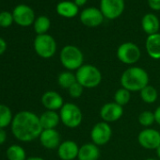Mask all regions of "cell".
Listing matches in <instances>:
<instances>
[{"label":"cell","instance_id":"30","mask_svg":"<svg viewBox=\"0 0 160 160\" xmlns=\"http://www.w3.org/2000/svg\"><path fill=\"white\" fill-rule=\"evenodd\" d=\"M12 21H13V16L11 12H0V27L8 28L12 25Z\"/></svg>","mask_w":160,"mask_h":160},{"label":"cell","instance_id":"21","mask_svg":"<svg viewBox=\"0 0 160 160\" xmlns=\"http://www.w3.org/2000/svg\"><path fill=\"white\" fill-rule=\"evenodd\" d=\"M57 12L66 18H72L78 13V7L74 2L62 1L57 6Z\"/></svg>","mask_w":160,"mask_h":160},{"label":"cell","instance_id":"3","mask_svg":"<svg viewBox=\"0 0 160 160\" xmlns=\"http://www.w3.org/2000/svg\"><path fill=\"white\" fill-rule=\"evenodd\" d=\"M76 81L84 89H94L102 82V72L94 65L83 64L76 72Z\"/></svg>","mask_w":160,"mask_h":160},{"label":"cell","instance_id":"38","mask_svg":"<svg viewBox=\"0 0 160 160\" xmlns=\"http://www.w3.org/2000/svg\"><path fill=\"white\" fill-rule=\"evenodd\" d=\"M145 160H157V159H155V158H151V157H149V158H147V159H145Z\"/></svg>","mask_w":160,"mask_h":160},{"label":"cell","instance_id":"15","mask_svg":"<svg viewBox=\"0 0 160 160\" xmlns=\"http://www.w3.org/2000/svg\"><path fill=\"white\" fill-rule=\"evenodd\" d=\"M40 141L42 145L49 150L58 149L61 143V138L59 133L56 129H44L40 136Z\"/></svg>","mask_w":160,"mask_h":160},{"label":"cell","instance_id":"23","mask_svg":"<svg viewBox=\"0 0 160 160\" xmlns=\"http://www.w3.org/2000/svg\"><path fill=\"white\" fill-rule=\"evenodd\" d=\"M139 95L141 100L146 104H153L158 99L157 90L151 85H148L144 89H142L139 92Z\"/></svg>","mask_w":160,"mask_h":160},{"label":"cell","instance_id":"4","mask_svg":"<svg viewBox=\"0 0 160 160\" xmlns=\"http://www.w3.org/2000/svg\"><path fill=\"white\" fill-rule=\"evenodd\" d=\"M59 59L62 66L67 69V71H77L83 65L84 55L78 47L66 45L60 51Z\"/></svg>","mask_w":160,"mask_h":160},{"label":"cell","instance_id":"1","mask_svg":"<svg viewBox=\"0 0 160 160\" xmlns=\"http://www.w3.org/2000/svg\"><path fill=\"white\" fill-rule=\"evenodd\" d=\"M42 130L40 117L31 111H21L13 117L12 131L14 137L20 141L28 142L40 138Z\"/></svg>","mask_w":160,"mask_h":160},{"label":"cell","instance_id":"37","mask_svg":"<svg viewBox=\"0 0 160 160\" xmlns=\"http://www.w3.org/2000/svg\"><path fill=\"white\" fill-rule=\"evenodd\" d=\"M155 152H156V156H157V158L160 160V146L155 150Z\"/></svg>","mask_w":160,"mask_h":160},{"label":"cell","instance_id":"2","mask_svg":"<svg viewBox=\"0 0 160 160\" xmlns=\"http://www.w3.org/2000/svg\"><path fill=\"white\" fill-rule=\"evenodd\" d=\"M150 77L148 72L141 67L132 66L126 69L121 75V86L130 92H140L149 85Z\"/></svg>","mask_w":160,"mask_h":160},{"label":"cell","instance_id":"36","mask_svg":"<svg viewBox=\"0 0 160 160\" xmlns=\"http://www.w3.org/2000/svg\"><path fill=\"white\" fill-rule=\"evenodd\" d=\"M27 160H44L42 157H39V156H32V157H28Z\"/></svg>","mask_w":160,"mask_h":160},{"label":"cell","instance_id":"35","mask_svg":"<svg viewBox=\"0 0 160 160\" xmlns=\"http://www.w3.org/2000/svg\"><path fill=\"white\" fill-rule=\"evenodd\" d=\"M74 3L77 7H82L87 3V0H74Z\"/></svg>","mask_w":160,"mask_h":160},{"label":"cell","instance_id":"32","mask_svg":"<svg viewBox=\"0 0 160 160\" xmlns=\"http://www.w3.org/2000/svg\"><path fill=\"white\" fill-rule=\"evenodd\" d=\"M7 139V134L4 128H0V145H2Z\"/></svg>","mask_w":160,"mask_h":160},{"label":"cell","instance_id":"8","mask_svg":"<svg viewBox=\"0 0 160 160\" xmlns=\"http://www.w3.org/2000/svg\"><path fill=\"white\" fill-rule=\"evenodd\" d=\"M112 137V128L109 123L106 122H99L93 125L91 130L92 142L98 147L104 146L109 142Z\"/></svg>","mask_w":160,"mask_h":160},{"label":"cell","instance_id":"33","mask_svg":"<svg viewBox=\"0 0 160 160\" xmlns=\"http://www.w3.org/2000/svg\"><path fill=\"white\" fill-rule=\"evenodd\" d=\"M7 49V43L6 42L2 39V38H0V55H2Z\"/></svg>","mask_w":160,"mask_h":160},{"label":"cell","instance_id":"25","mask_svg":"<svg viewBox=\"0 0 160 160\" xmlns=\"http://www.w3.org/2000/svg\"><path fill=\"white\" fill-rule=\"evenodd\" d=\"M12 113L9 107L0 105V128H5L12 122Z\"/></svg>","mask_w":160,"mask_h":160},{"label":"cell","instance_id":"24","mask_svg":"<svg viewBox=\"0 0 160 160\" xmlns=\"http://www.w3.org/2000/svg\"><path fill=\"white\" fill-rule=\"evenodd\" d=\"M7 157L9 160H27L26 151L19 145H12L7 150Z\"/></svg>","mask_w":160,"mask_h":160},{"label":"cell","instance_id":"7","mask_svg":"<svg viewBox=\"0 0 160 160\" xmlns=\"http://www.w3.org/2000/svg\"><path fill=\"white\" fill-rule=\"evenodd\" d=\"M141 56L139 47L134 42H123L117 49L118 59L126 65H133L137 63Z\"/></svg>","mask_w":160,"mask_h":160},{"label":"cell","instance_id":"18","mask_svg":"<svg viewBox=\"0 0 160 160\" xmlns=\"http://www.w3.org/2000/svg\"><path fill=\"white\" fill-rule=\"evenodd\" d=\"M145 47L150 58L160 59V33L149 35L145 42Z\"/></svg>","mask_w":160,"mask_h":160},{"label":"cell","instance_id":"26","mask_svg":"<svg viewBox=\"0 0 160 160\" xmlns=\"http://www.w3.org/2000/svg\"><path fill=\"white\" fill-rule=\"evenodd\" d=\"M131 99V92L126 89L121 87L114 93V102L122 107L126 106Z\"/></svg>","mask_w":160,"mask_h":160},{"label":"cell","instance_id":"13","mask_svg":"<svg viewBox=\"0 0 160 160\" xmlns=\"http://www.w3.org/2000/svg\"><path fill=\"white\" fill-rule=\"evenodd\" d=\"M13 20L22 27L30 26L35 19L34 12L27 5H18L12 13Z\"/></svg>","mask_w":160,"mask_h":160},{"label":"cell","instance_id":"19","mask_svg":"<svg viewBox=\"0 0 160 160\" xmlns=\"http://www.w3.org/2000/svg\"><path fill=\"white\" fill-rule=\"evenodd\" d=\"M40 122L42 129H55L60 122L59 113L53 110H46L40 116Z\"/></svg>","mask_w":160,"mask_h":160},{"label":"cell","instance_id":"20","mask_svg":"<svg viewBox=\"0 0 160 160\" xmlns=\"http://www.w3.org/2000/svg\"><path fill=\"white\" fill-rule=\"evenodd\" d=\"M141 26L145 33H147L148 35H152L158 33L160 23L157 16H155L152 13H148L143 16Z\"/></svg>","mask_w":160,"mask_h":160},{"label":"cell","instance_id":"22","mask_svg":"<svg viewBox=\"0 0 160 160\" xmlns=\"http://www.w3.org/2000/svg\"><path fill=\"white\" fill-rule=\"evenodd\" d=\"M76 82L75 73L72 72L71 71H64L61 72L58 76V84L60 88L68 90L71 86H72Z\"/></svg>","mask_w":160,"mask_h":160},{"label":"cell","instance_id":"9","mask_svg":"<svg viewBox=\"0 0 160 160\" xmlns=\"http://www.w3.org/2000/svg\"><path fill=\"white\" fill-rule=\"evenodd\" d=\"M138 144L147 150H156L160 146V132L153 128H144L138 133Z\"/></svg>","mask_w":160,"mask_h":160},{"label":"cell","instance_id":"17","mask_svg":"<svg viewBox=\"0 0 160 160\" xmlns=\"http://www.w3.org/2000/svg\"><path fill=\"white\" fill-rule=\"evenodd\" d=\"M100 157V149L92 142H88L79 147L78 160H98Z\"/></svg>","mask_w":160,"mask_h":160},{"label":"cell","instance_id":"34","mask_svg":"<svg viewBox=\"0 0 160 160\" xmlns=\"http://www.w3.org/2000/svg\"><path fill=\"white\" fill-rule=\"evenodd\" d=\"M154 113V118H155V122L160 125V106L158 108H156V109L153 111Z\"/></svg>","mask_w":160,"mask_h":160},{"label":"cell","instance_id":"5","mask_svg":"<svg viewBox=\"0 0 160 160\" xmlns=\"http://www.w3.org/2000/svg\"><path fill=\"white\" fill-rule=\"evenodd\" d=\"M59 117L60 122L71 129L78 127L83 121L82 110L73 103H65L59 110Z\"/></svg>","mask_w":160,"mask_h":160},{"label":"cell","instance_id":"14","mask_svg":"<svg viewBox=\"0 0 160 160\" xmlns=\"http://www.w3.org/2000/svg\"><path fill=\"white\" fill-rule=\"evenodd\" d=\"M79 146L73 140H65L58 148V155L60 160H74L77 158Z\"/></svg>","mask_w":160,"mask_h":160},{"label":"cell","instance_id":"16","mask_svg":"<svg viewBox=\"0 0 160 160\" xmlns=\"http://www.w3.org/2000/svg\"><path fill=\"white\" fill-rule=\"evenodd\" d=\"M42 104L47 110L56 111L60 108L65 104L62 96L54 91H48L44 92L42 96Z\"/></svg>","mask_w":160,"mask_h":160},{"label":"cell","instance_id":"27","mask_svg":"<svg viewBox=\"0 0 160 160\" xmlns=\"http://www.w3.org/2000/svg\"><path fill=\"white\" fill-rule=\"evenodd\" d=\"M138 121L139 124L144 128H150L155 122L154 113L150 110H144L139 113Z\"/></svg>","mask_w":160,"mask_h":160},{"label":"cell","instance_id":"6","mask_svg":"<svg viewBox=\"0 0 160 160\" xmlns=\"http://www.w3.org/2000/svg\"><path fill=\"white\" fill-rule=\"evenodd\" d=\"M34 49L41 58H50L57 51V43L54 38L48 34L38 35L34 41Z\"/></svg>","mask_w":160,"mask_h":160},{"label":"cell","instance_id":"29","mask_svg":"<svg viewBox=\"0 0 160 160\" xmlns=\"http://www.w3.org/2000/svg\"><path fill=\"white\" fill-rule=\"evenodd\" d=\"M68 92H69V95L72 97V98H79L81 97L83 92H84V87H82L80 85L77 81L72 85L71 86L69 89H68Z\"/></svg>","mask_w":160,"mask_h":160},{"label":"cell","instance_id":"11","mask_svg":"<svg viewBox=\"0 0 160 160\" xmlns=\"http://www.w3.org/2000/svg\"><path fill=\"white\" fill-rule=\"evenodd\" d=\"M99 114L103 122L108 123L115 122L122 117L123 107L116 104L115 102H109L102 106Z\"/></svg>","mask_w":160,"mask_h":160},{"label":"cell","instance_id":"31","mask_svg":"<svg viewBox=\"0 0 160 160\" xmlns=\"http://www.w3.org/2000/svg\"><path fill=\"white\" fill-rule=\"evenodd\" d=\"M149 7L153 11H160V0H148Z\"/></svg>","mask_w":160,"mask_h":160},{"label":"cell","instance_id":"10","mask_svg":"<svg viewBox=\"0 0 160 160\" xmlns=\"http://www.w3.org/2000/svg\"><path fill=\"white\" fill-rule=\"evenodd\" d=\"M124 10V0H101L100 11L108 19L118 18Z\"/></svg>","mask_w":160,"mask_h":160},{"label":"cell","instance_id":"12","mask_svg":"<svg viewBox=\"0 0 160 160\" xmlns=\"http://www.w3.org/2000/svg\"><path fill=\"white\" fill-rule=\"evenodd\" d=\"M81 23L89 28H96L104 21L102 12L96 8H87L80 14Z\"/></svg>","mask_w":160,"mask_h":160},{"label":"cell","instance_id":"28","mask_svg":"<svg viewBox=\"0 0 160 160\" xmlns=\"http://www.w3.org/2000/svg\"><path fill=\"white\" fill-rule=\"evenodd\" d=\"M50 28V20L46 16H40L36 19L34 24V29L38 35L46 34Z\"/></svg>","mask_w":160,"mask_h":160}]
</instances>
